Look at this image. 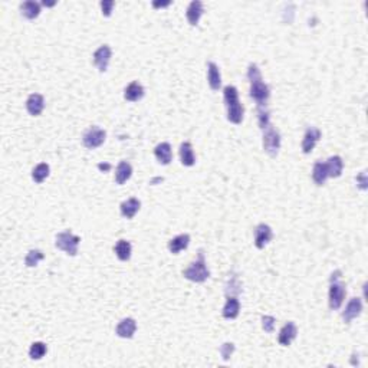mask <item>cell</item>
I'll list each match as a JSON object with an SVG mask.
<instances>
[{"label": "cell", "instance_id": "1", "mask_svg": "<svg viewBox=\"0 0 368 368\" xmlns=\"http://www.w3.org/2000/svg\"><path fill=\"white\" fill-rule=\"evenodd\" d=\"M247 79L250 82V97L258 105H266L270 97L269 87L263 82L262 74L256 64H250L247 69Z\"/></svg>", "mask_w": 368, "mask_h": 368}, {"label": "cell", "instance_id": "2", "mask_svg": "<svg viewBox=\"0 0 368 368\" xmlns=\"http://www.w3.org/2000/svg\"><path fill=\"white\" fill-rule=\"evenodd\" d=\"M223 97H224V104H226V111H228V120L232 124H242V121H243V106L240 104L236 87H233V85L224 87Z\"/></svg>", "mask_w": 368, "mask_h": 368}, {"label": "cell", "instance_id": "3", "mask_svg": "<svg viewBox=\"0 0 368 368\" xmlns=\"http://www.w3.org/2000/svg\"><path fill=\"white\" fill-rule=\"evenodd\" d=\"M183 276L188 279V280H191V282H196V284H202V282H205V280L209 279L210 272L207 269V265H206L205 261V253H203L202 250H200L199 258H197L196 261L183 272Z\"/></svg>", "mask_w": 368, "mask_h": 368}, {"label": "cell", "instance_id": "4", "mask_svg": "<svg viewBox=\"0 0 368 368\" xmlns=\"http://www.w3.org/2000/svg\"><path fill=\"white\" fill-rule=\"evenodd\" d=\"M81 242V237L74 235L71 230H65V232H61L56 235V246L59 250H64L66 254L69 256H75L78 253V246Z\"/></svg>", "mask_w": 368, "mask_h": 368}, {"label": "cell", "instance_id": "5", "mask_svg": "<svg viewBox=\"0 0 368 368\" xmlns=\"http://www.w3.org/2000/svg\"><path fill=\"white\" fill-rule=\"evenodd\" d=\"M263 150L270 157L278 156L279 150H280V135L272 125H269L266 130H263Z\"/></svg>", "mask_w": 368, "mask_h": 368}, {"label": "cell", "instance_id": "6", "mask_svg": "<svg viewBox=\"0 0 368 368\" xmlns=\"http://www.w3.org/2000/svg\"><path fill=\"white\" fill-rule=\"evenodd\" d=\"M329 282H331V287H329V308L332 311H336L343 305L345 295H347V289H345V285L339 279L329 280Z\"/></svg>", "mask_w": 368, "mask_h": 368}, {"label": "cell", "instance_id": "7", "mask_svg": "<svg viewBox=\"0 0 368 368\" xmlns=\"http://www.w3.org/2000/svg\"><path fill=\"white\" fill-rule=\"evenodd\" d=\"M105 138L106 132L104 130H101L99 127H91L90 130L83 134L82 143H83V146L87 148L94 150V148H98L99 146H102Z\"/></svg>", "mask_w": 368, "mask_h": 368}, {"label": "cell", "instance_id": "8", "mask_svg": "<svg viewBox=\"0 0 368 368\" xmlns=\"http://www.w3.org/2000/svg\"><path fill=\"white\" fill-rule=\"evenodd\" d=\"M272 237H273V232L270 229V226L265 224V223H261V224L256 226V229H254V246L258 249H263L272 240Z\"/></svg>", "mask_w": 368, "mask_h": 368}, {"label": "cell", "instance_id": "9", "mask_svg": "<svg viewBox=\"0 0 368 368\" xmlns=\"http://www.w3.org/2000/svg\"><path fill=\"white\" fill-rule=\"evenodd\" d=\"M111 48L108 45H102L101 48L95 50L94 53V64L99 69V72H105L109 65V61H111Z\"/></svg>", "mask_w": 368, "mask_h": 368}, {"label": "cell", "instance_id": "10", "mask_svg": "<svg viewBox=\"0 0 368 368\" xmlns=\"http://www.w3.org/2000/svg\"><path fill=\"white\" fill-rule=\"evenodd\" d=\"M319 138H321V131H319L318 128H315V127H309V128L305 131V135H303L302 139L303 153H305V154L312 153V150L318 144Z\"/></svg>", "mask_w": 368, "mask_h": 368}, {"label": "cell", "instance_id": "11", "mask_svg": "<svg viewBox=\"0 0 368 368\" xmlns=\"http://www.w3.org/2000/svg\"><path fill=\"white\" fill-rule=\"evenodd\" d=\"M361 312H362V302H361L360 298H352L350 302L347 303L345 309L343 312V319L344 322H351L352 319H355L357 317H360Z\"/></svg>", "mask_w": 368, "mask_h": 368}, {"label": "cell", "instance_id": "12", "mask_svg": "<svg viewBox=\"0 0 368 368\" xmlns=\"http://www.w3.org/2000/svg\"><path fill=\"white\" fill-rule=\"evenodd\" d=\"M296 334H298V328H296V325H295L294 322H288V324H285V325L282 327V329L279 331V336H278L279 344L284 345V347L291 345V343L296 338Z\"/></svg>", "mask_w": 368, "mask_h": 368}, {"label": "cell", "instance_id": "13", "mask_svg": "<svg viewBox=\"0 0 368 368\" xmlns=\"http://www.w3.org/2000/svg\"><path fill=\"white\" fill-rule=\"evenodd\" d=\"M137 329V322L132 318H124L118 325H117V335L120 338H132Z\"/></svg>", "mask_w": 368, "mask_h": 368}, {"label": "cell", "instance_id": "14", "mask_svg": "<svg viewBox=\"0 0 368 368\" xmlns=\"http://www.w3.org/2000/svg\"><path fill=\"white\" fill-rule=\"evenodd\" d=\"M43 108H45V99L41 94L29 95V98L26 101V109H27L29 114L33 115V117H38V115L42 114Z\"/></svg>", "mask_w": 368, "mask_h": 368}, {"label": "cell", "instance_id": "15", "mask_svg": "<svg viewBox=\"0 0 368 368\" xmlns=\"http://www.w3.org/2000/svg\"><path fill=\"white\" fill-rule=\"evenodd\" d=\"M203 3L199 2V0H193L190 5H188L187 12H186V16H187L188 23L191 26H197L199 25V20L200 17L203 15Z\"/></svg>", "mask_w": 368, "mask_h": 368}, {"label": "cell", "instance_id": "16", "mask_svg": "<svg viewBox=\"0 0 368 368\" xmlns=\"http://www.w3.org/2000/svg\"><path fill=\"white\" fill-rule=\"evenodd\" d=\"M207 82H209V85L213 91H219V88L221 87L220 69L214 62L207 64Z\"/></svg>", "mask_w": 368, "mask_h": 368}, {"label": "cell", "instance_id": "17", "mask_svg": "<svg viewBox=\"0 0 368 368\" xmlns=\"http://www.w3.org/2000/svg\"><path fill=\"white\" fill-rule=\"evenodd\" d=\"M144 94H146V91L143 88V85L139 82L134 81L124 90V98L130 102H137L144 97Z\"/></svg>", "mask_w": 368, "mask_h": 368}, {"label": "cell", "instance_id": "18", "mask_svg": "<svg viewBox=\"0 0 368 368\" xmlns=\"http://www.w3.org/2000/svg\"><path fill=\"white\" fill-rule=\"evenodd\" d=\"M154 156H156L157 161L163 165H168L173 160V151L172 146L168 143H161L158 144L154 150Z\"/></svg>", "mask_w": 368, "mask_h": 368}, {"label": "cell", "instance_id": "19", "mask_svg": "<svg viewBox=\"0 0 368 368\" xmlns=\"http://www.w3.org/2000/svg\"><path fill=\"white\" fill-rule=\"evenodd\" d=\"M239 312H240L239 299H237L236 296H228V301H226L224 306H223V311H221L223 317L226 319H235L237 318Z\"/></svg>", "mask_w": 368, "mask_h": 368}, {"label": "cell", "instance_id": "20", "mask_svg": "<svg viewBox=\"0 0 368 368\" xmlns=\"http://www.w3.org/2000/svg\"><path fill=\"white\" fill-rule=\"evenodd\" d=\"M327 165V172H328V177H332V179H336L343 174V168H344V161L343 158L339 156H334L329 157L328 161L325 163Z\"/></svg>", "mask_w": 368, "mask_h": 368}, {"label": "cell", "instance_id": "21", "mask_svg": "<svg viewBox=\"0 0 368 368\" xmlns=\"http://www.w3.org/2000/svg\"><path fill=\"white\" fill-rule=\"evenodd\" d=\"M139 207H141V203H139L138 199L135 197H131L128 200H125L121 203V214L124 217L127 219H132L137 213H138Z\"/></svg>", "mask_w": 368, "mask_h": 368}, {"label": "cell", "instance_id": "22", "mask_svg": "<svg viewBox=\"0 0 368 368\" xmlns=\"http://www.w3.org/2000/svg\"><path fill=\"white\" fill-rule=\"evenodd\" d=\"M132 176V167L131 164L127 163V161H121V163L117 165V170H115V181L117 184H124L125 181L130 180V177Z\"/></svg>", "mask_w": 368, "mask_h": 368}, {"label": "cell", "instance_id": "23", "mask_svg": "<svg viewBox=\"0 0 368 368\" xmlns=\"http://www.w3.org/2000/svg\"><path fill=\"white\" fill-rule=\"evenodd\" d=\"M188 245H190V236L188 235H179L168 242V250L173 254H179L181 250L187 249Z\"/></svg>", "mask_w": 368, "mask_h": 368}, {"label": "cell", "instance_id": "24", "mask_svg": "<svg viewBox=\"0 0 368 368\" xmlns=\"http://www.w3.org/2000/svg\"><path fill=\"white\" fill-rule=\"evenodd\" d=\"M180 160L183 165L186 167H191L196 164V156H194V151L190 143H183L180 146Z\"/></svg>", "mask_w": 368, "mask_h": 368}, {"label": "cell", "instance_id": "25", "mask_svg": "<svg viewBox=\"0 0 368 368\" xmlns=\"http://www.w3.org/2000/svg\"><path fill=\"white\" fill-rule=\"evenodd\" d=\"M327 179V165H325V163H322V161H317L315 165H314V170H312V180L315 181L317 186H324Z\"/></svg>", "mask_w": 368, "mask_h": 368}, {"label": "cell", "instance_id": "26", "mask_svg": "<svg viewBox=\"0 0 368 368\" xmlns=\"http://www.w3.org/2000/svg\"><path fill=\"white\" fill-rule=\"evenodd\" d=\"M20 12H22V15L26 19L33 20V19H36L41 15V5L36 3V2H31L29 0V2H25V3L20 5Z\"/></svg>", "mask_w": 368, "mask_h": 368}, {"label": "cell", "instance_id": "27", "mask_svg": "<svg viewBox=\"0 0 368 368\" xmlns=\"http://www.w3.org/2000/svg\"><path fill=\"white\" fill-rule=\"evenodd\" d=\"M131 243L127 242V240H124V239L118 240L117 245L114 246V252L115 254H117V258H118L120 261H123V262L128 261V259L131 258Z\"/></svg>", "mask_w": 368, "mask_h": 368}, {"label": "cell", "instance_id": "28", "mask_svg": "<svg viewBox=\"0 0 368 368\" xmlns=\"http://www.w3.org/2000/svg\"><path fill=\"white\" fill-rule=\"evenodd\" d=\"M49 172H50L49 165H48L46 163L38 164V165L33 168V172H32L33 181H35V183H38V184H41V183H43V181L48 179Z\"/></svg>", "mask_w": 368, "mask_h": 368}, {"label": "cell", "instance_id": "29", "mask_svg": "<svg viewBox=\"0 0 368 368\" xmlns=\"http://www.w3.org/2000/svg\"><path fill=\"white\" fill-rule=\"evenodd\" d=\"M48 352V347L46 344L41 343V341H36L31 345V350H29V357L32 360H41L45 357V354Z\"/></svg>", "mask_w": 368, "mask_h": 368}, {"label": "cell", "instance_id": "30", "mask_svg": "<svg viewBox=\"0 0 368 368\" xmlns=\"http://www.w3.org/2000/svg\"><path fill=\"white\" fill-rule=\"evenodd\" d=\"M43 258H45V254L42 253V250H39V249H32V250H29L27 254H26V266H27V268H33V266H36L41 261H43Z\"/></svg>", "mask_w": 368, "mask_h": 368}, {"label": "cell", "instance_id": "31", "mask_svg": "<svg viewBox=\"0 0 368 368\" xmlns=\"http://www.w3.org/2000/svg\"><path fill=\"white\" fill-rule=\"evenodd\" d=\"M258 123L262 130H266L270 125L269 109L266 108V105H258Z\"/></svg>", "mask_w": 368, "mask_h": 368}, {"label": "cell", "instance_id": "32", "mask_svg": "<svg viewBox=\"0 0 368 368\" xmlns=\"http://www.w3.org/2000/svg\"><path fill=\"white\" fill-rule=\"evenodd\" d=\"M240 285H239V280H237L236 276H233L232 280L229 279V282H228V285H226V295L228 296H235L240 292Z\"/></svg>", "mask_w": 368, "mask_h": 368}, {"label": "cell", "instance_id": "33", "mask_svg": "<svg viewBox=\"0 0 368 368\" xmlns=\"http://www.w3.org/2000/svg\"><path fill=\"white\" fill-rule=\"evenodd\" d=\"M235 352V344L232 343H224L220 347V354L221 358L224 361H228L232 357V354Z\"/></svg>", "mask_w": 368, "mask_h": 368}, {"label": "cell", "instance_id": "34", "mask_svg": "<svg viewBox=\"0 0 368 368\" xmlns=\"http://www.w3.org/2000/svg\"><path fill=\"white\" fill-rule=\"evenodd\" d=\"M275 318L273 317H269V315H265L262 318V327L263 329H265V332H268V334H270V332H273V329H275Z\"/></svg>", "mask_w": 368, "mask_h": 368}, {"label": "cell", "instance_id": "35", "mask_svg": "<svg viewBox=\"0 0 368 368\" xmlns=\"http://www.w3.org/2000/svg\"><path fill=\"white\" fill-rule=\"evenodd\" d=\"M355 183H357V187L361 190H367L368 188V179H367V172H361L357 177H355Z\"/></svg>", "mask_w": 368, "mask_h": 368}, {"label": "cell", "instance_id": "36", "mask_svg": "<svg viewBox=\"0 0 368 368\" xmlns=\"http://www.w3.org/2000/svg\"><path fill=\"white\" fill-rule=\"evenodd\" d=\"M114 6H115V3L112 2V0H108V2H101V10H102V15H104L105 17L111 16Z\"/></svg>", "mask_w": 368, "mask_h": 368}, {"label": "cell", "instance_id": "37", "mask_svg": "<svg viewBox=\"0 0 368 368\" xmlns=\"http://www.w3.org/2000/svg\"><path fill=\"white\" fill-rule=\"evenodd\" d=\"M98 168L102 170V172H108V170L111 168V165H109V164H98Z\"/></svg>", "mask_w": 368, "mask_h": 368}, {"label": "cell", "instance_id": "38", "mask_svg": "<svg viewBox=\"0 0 368 368\" xmlns=\"http://www.w3.org/2000/svg\"><path fill=\"white\" fill-rule=\"evenodd\" d=\"M170 3L167 2V3H153V6L154 8H165V6H168Z\"/></svg>", "mask_w": 368, "mask_h": 368}]
</instances>
